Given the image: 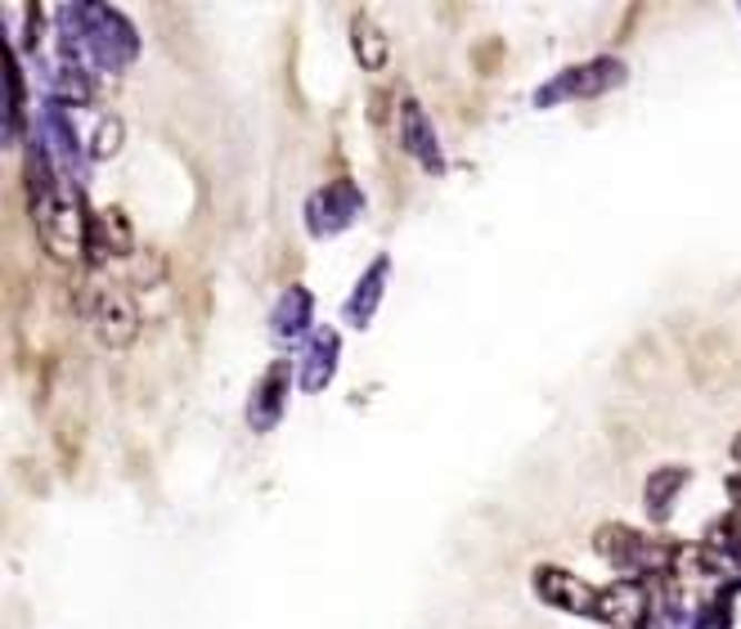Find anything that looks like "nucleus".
I'll return each mask as SVG.
<instances>
[{
  "label": "nucleus",
  "instance_id": "1",
  "mask_svg": "<svg viewBox=\"0 0 741 629\" xmlns=\"http://www.w3.org/2000/svg\"><path fill=\"white\" fill-rule=\"evenodd\" d=\"M737 459H741V441H737Z\"/></svg>",
  "mask_w": 741,
  "mask_h": 629
}]
</instances>
